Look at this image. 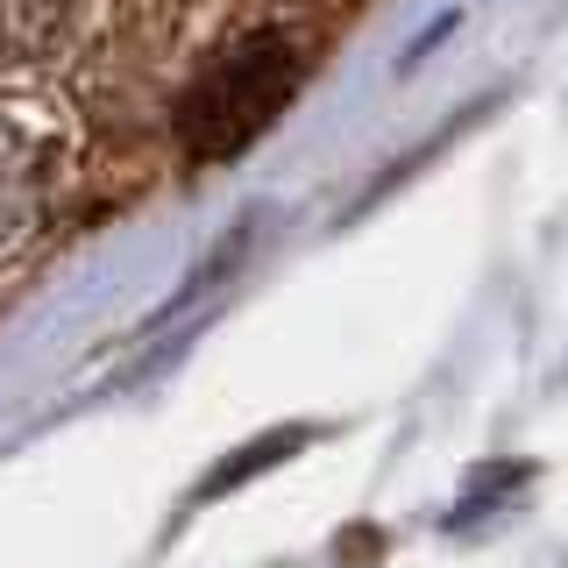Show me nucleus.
<instances>
[{"instance_id": "obj_1", "label": "nucleus", "mask_w": 568, "mask_h": 568, "mask_svg": "<svg viewBox=\"0 0 568 568\" xmlns=\"http://www.w3.org/2000/svg\"><path fill=\"white\" fill-rule=\"evenodd\" d=\"M292 85H298V58L277 43V36H248L242 50H227L185 100L192 156H200V164L242 156V142H256L277 121V106L292 100Z\"/></svg>"}]
</instances>
